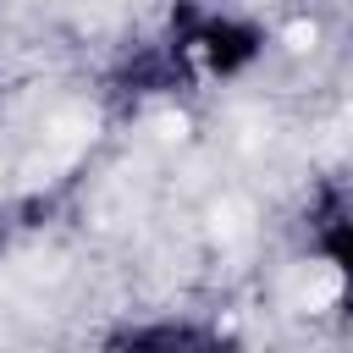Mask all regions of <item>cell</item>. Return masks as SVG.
Instances as JSON below:
<instances>
[{
	"label": "cell",
	"instance_id": "obj_1",
	"mask_svg": "<svg viewBox=\"0 0 353 353\" xmlns=\"http://www.w3.org/2000/svg\"><path fill=\"white\" fill-rule=\"evenodd\" d=\"M193 50H204L210 72L232 77V72H243V66L259 55V33H254L248 22H226V17H221V22H204V28H199Z\"/></svg>",
	"mask_w": 353,
	"mask_h": 353
},
{
	"label": "cell",
	"instance_id": "obj_2",
	"mask_svg": "<svg viewBox=\"0 0 353 353\" xmlns=\"http://www.w3.org/2000/svg\"><path fill=\"white\" fill-rule=\"evenodd\" d=\"M188 342H210L204 331H188V325H154V331H121L116 347H188Z\"/></svg>",
	"mask_w": 353,
	"mask_h": 353
},
{
	"label": "cell",
	"instance_id": "obj_3",
	"mask_svg": "<svg viewBox=\"0 0 353 353\" xmlns=\"http://www.w3.org/2000/svg\"><path fill=\"white\" fill-rule=\"evenodd\" d=\"M320 254L353 281V215H347V221H331V226L320 232Z\"/></svg>",
	"mask_w": 353,
	"mask_h": 353
}]
</instances>
